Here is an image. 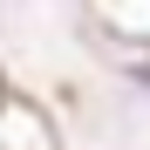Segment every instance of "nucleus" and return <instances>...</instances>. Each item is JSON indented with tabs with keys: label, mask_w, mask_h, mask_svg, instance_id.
Segmentation results:
<instances>
[{
	"label": "nucleus",
	"mask_w": 150,
	"mask_h": 150,
	"mask_svg": "<svg viewBox=\"0 0 150 150\" xmlns=\"http://www.w3.org/2000/svg\"><path fill=\"white\" fill-rule=\"evenodd\" d=\"M130 75H137V89H150V62H137V68H130Z\"/></svg>",
	"instance_id": "nucleus-1"
}]
</instances>
